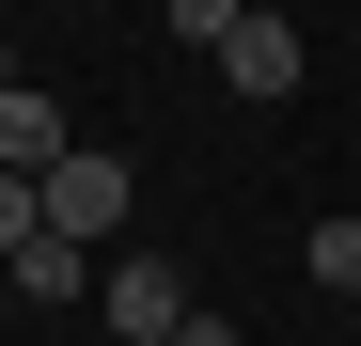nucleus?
<instances>
[{
  "label": "nucleus",
  "instance_id": "f257e3e1",
  "mask_svg": "<svg viewBox=\"0 0 361 346\" xmlns=\"http://www.w3.org/2000/svg\"><path fill=\"white\" fill-rule=\"evenodd\" d=\"M32 189H47V237H110V220H126V157H110V142H63Z\"/></svg>",
  "mask_w": 361,
  "mask_h": 346
},
{
  "label": "nucleus",
  "instance_id": "f03ea898",
  "mask_svg": "<svg viewBox=\"0 0 361 346\" xmlns=\"http://www.w3.org/2000/svg\"><path fill=\"white\" fill-rule=\"evenodd\" d=\"M173 315H189V283H173L157 252H126V268L94 283V330H110V346H173Z\"/></svg>",
  "mask_w": 361,
  "mask_h": 346
},
{
  "label": "nucleus",
  "instance_id": "7ed1b4c3",
  "mask_svg": "<svg viewBox=\"0 0 361 346\" xmlns=\"http://www.w3.org/2000/svg\"><path fill=\"white\" fill-rule=\"evenodd\" d=\"M220 95H298V32H283V16H252V32L220 47Z\"/></svg>",
  "mask_w": 361,
  "mask_h": 346
},
{
  "label": "nucleus",
  "instance_id": "20e7f679",
  "mask_svg": "<svg viewBox=\"0 0 361 346\" xmlns=\"http://www.w3.org/2000/svg\"><path fill=\"white\" fill-rule=\"evenodd\" d=\"M47 157H63V110H47V95H0V173H47Z\"/></svg>",
  "mask_w": 361,
  "mask_h": 346
},
{
  "label": "nucleus",
  "instance_id": "39448f33",
  "mask_svg": "<svg viewBox=\"0 0 361 346\" xmlns=\"http://www.w3.org/2000/svg\"><path fill=\"white\" fill-rule=\"evenodd\" d=\"M157 16H173V47H204V64H220V47L252 32V0H157Z\"/></svg>",
  "mask_w": 361,
  "mask_h": 346
},
{
  "label": "nucleus",
  "instance_id": "423d86ee",
  "mask_svg": "<svg viewBox=\"0 0 361 346\" xmlns=\"http://www.w3.org/2000/svg\"><path fill=\"white\" fill-rule=\"evenodd\" d=\"M298 268H314V299H361V220H314V252H298Z\"/></svg>",
  "mask_w": 361,
  "mask_h": 346
},
{
  "label": "nucleus",
  "instance_id": "0eeeda50",
  "mask_svg": "<svg viewBox=\"0 0 361 346\" xmlns=\"http://www.w3.org/2000/svg\"><path fill=\"white\" fill-rule=\"evenodd\" d=\"M16 299H79V237H32L16 252Z\"/></svg>",
  "mask_w": 361,
  "mask_h": 346
},
{
  "label": "nucleus",
  "instance_id": "6e6552de",
  "mask_svg": "<svg viewBox=\"0 0 361 346\" xmlns=\"http://www.w3.org/2000/svg\"><path fill=\"white\" fill-rule=\"evenodd\" d=\"M32 237H47V189H32V173H0V268H16Z\"/></svg>",
  "mask_w": 361,
  "mask_h": 346
},
{
  "label": "nucleus",
  "instance_id": "1a4fd4ad",
  "mask_svg": "<svg viewBox=\"0 0 361 346\" xmlns=\"http://www.w3.org/2000/svg\"><path fill=\"white\" fill-rule=\"evenodd\" d=\"M173 346H252V330H235V315H204V299H189V315H173Z\"/></svg>",
  "mask_w": 361,
  "mask_h": 346
},
{
  "label": "nucleus",
  "instance_id": "9d476101",
  "mask_svg": "<svg viewBox=\"0 0 361 346\" xmlns=\"http://www.w3.org/2000/svg\"><path fill=\"white\" fill-rule=\"evenodd\" d=\"M0 95H16V47H0Z\"/></svg>",
  "mask_w": 361,
  "mask_h": 346
}]
</instances>
